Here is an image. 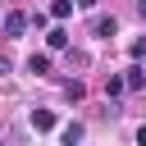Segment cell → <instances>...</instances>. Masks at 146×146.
I'll return each mask as SVG.
<instances>
[{"label": "cell", "instance_id": "obj_8", "mask_svg": "<svg viewBox=\"0 0 146 146\" xmlns=\"http://www.w3.org/2000/svg\"><path fill=\"white\" fill-rule=\"evenodd\" d=\"M27 68H32V73H50V55H32Z\"/></svg>", "mask_w": 146, "mask_h": 146}, {"label": "cell", "instance_id": "obj_10", "mask_svg": "<svg viewBox=\"0 0 146 146\" xmlns=\"http://www.w3.org/2000/svg\"><path fill=\"white\" fill-rule=\"evenodd\" d=\"M64 96H68V100H82V96H87V87H82V82H68V87H64Z\"/></svg>", "mask_w": 146, "mask_h": 146}, {"label": "cell", "instance_id": "obj_6", "mask_svg": "<svg viewBox=\"0 0 146 146\" xmlns=\"http://www.w3.org/2000/svg\"><path fill=\"white\" fill-rule=\"evenodd\" d=\"M68 14H73V0H55L50 5V18H68Z\"/></svg>", "mask_w": 146, "mask_h": 146}, {"label": "cell", "instance_id": "obj_2", "mask_svg": "<svg viewBox=\"0 0 146 146\" xmlns=\"http://www.w3.org/2000/svg\"><path fill=\"white\" fill-rule=\"evenodd\" d=\"M55 123H59V119H55V110H32V128H36V132H50Z\"/></svg>", "mask_w": 146, "mask_h": 146}, {"label": "cell", "instance_id": "obj_1", "mask_svg": "<svg viewBox=\"0 0 146 146\" xmlns=\"http://www.w3.org/2000/svg\"><path fill=\"white\" fill-rule=\"evenodd\" d=\"M141 87H146V68H141V64H132V68L123 73V91H141Z\"/></svg>", "mask_w": 146, "mask_h": 146}, {"label": "cell", "instance_id": "obj_9", "mask_svg": "<svg viewBox=\"0 0 146 146\" xmlns=\"http://www.w3.org/2000/svg\"><path fill=\"white\" fill-rule=\"evenodd\" d=\"M105 96H110V100L123 96V78H105Z\"/></svg>", "mask_w": 146, "mask_h": 146}, {"label": "cell", "instance_id": "obj_14", "mask_svg": "<svg viewBox=\"0 0 146 146\" xmlns=\"http://www.w3.org/2000/svg\"><path fill=\"white\" fill-rule=\"evenodd\" d=\"M141 23H146V0H141Z\"/></svg>", "mask_w": 146, "mask_h": 146}, {"label": "cell", "instance_id": "obj_7", "mask_svg": "<svg viewBox=\"0 0 146 146\" xmlns=\"http://www.w3.org/2000/svg\"><path fill=\"white\" fill-rule=\"evenodd\" d=\"M46 41H50V50H64V46H68V32H64V27H55Z\"/></svg>", "mask_w": 146, "mask_h": 146}, {"label": "cell", "instance_id": "obj_12", "mask_svg": "<svg viewBox=\"0 0 146 146\" xmlns=\"http://www.w3.org/2000/svg\"><path fill=\"white\" fill-rule=\"evenodd\" d=\"M137 146H146V123H141V128H137Z\"/></svg>", "mask_w": 146, "mask_h": 146}, {"label": "cell", "instance_id": "obj_11", "mask_svg": "<svg viewBox=\"0 0 146 146\" xmlns=\"http://www.w3.org/2000/svg\"><path fill=\"white\" fill-rule=\"evenodd\" d=\"M141 55H146V36H141V41H132V59H141Z\"/></svg>", "mask_w": 146, "mask_h": 146}, {"label": "cell", "instance_id": "obj_5", "mask_svg": "<svg viewBox=\"0 0 146 146\" xmlns=\"http://www.w3.org/2000/svg\"><path fill=\"white\" fill-rule=\"evenodd\" d=\"M59 137H64V146H78V141H82V123H64Z\"/></svg>", "mask_w": 146, "mask_h": 146}, {"label": "cell", "instance_id": "obj_4", "mask_svg": "<svg viewBox=\"0 0 146 146\" xmlns=\"http://www.w3.org/2000/svg\"><path fill=\"white\" fill-rule=\"evenodd\" d=\"M23 27H27V14H9L5 18V36H18Z\"/></svg>", "mask_w": 146, "mask_h": 146}, {"label": "cell", "instance_id": "obj_3", "mask_svg": "<svg viewBox=\"0 0 146 146\" xmlns=\"http://www.w3.org/2000/svg\"><path fill=\"white\" fill-rule=\"evenodd\" d=\"M91 32H96V36H114V32H119V23H114V14H100V18L91 23Z\"/></svg>", "mask_w": 146, "mask_h": 146}, {"label": "cell", "instance_id": "obj_13", "mask_svg": "<svg viewBox=\"0 0 146 146\" xmlns=\"http://www.w3.org/2000/svg\"><path fill=\"white\" fill-rule=\"evenodd\" d=\"M0 73H9V55H0Z\"/></svg>", "mask_w": 146, "mask_h": 146}]
</instances>
